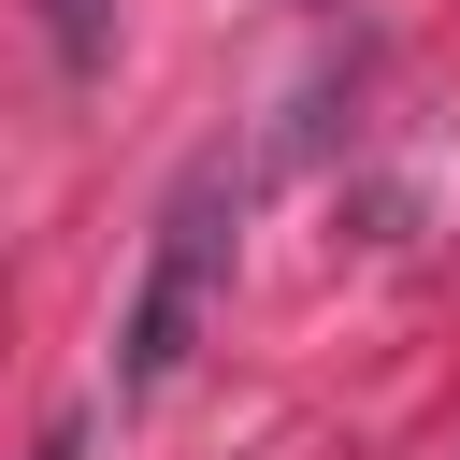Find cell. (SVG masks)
I'll list each match as a JSON object with an SVG mask.
<instances>
[{
    "instance_id": "cell-3",
    "label": "cell",
    "mask_w": 460,
    "mask_h": 460,
    "mask_svg": "<svg viewBox=\"0 0 460 460\" xmlns=\"http://www.w3.org/2000/svg\"><path fill=\"white\" fill-rule=\"evenodd\" d=\"M43 460H86V431H43Z\"/></svg>"
},
{
    "instance_id": "cell-2",
    "label": "cell",
    "mask_w": 460,
    "mask_h": 460,
    "mask_svg": "<svg viewBox=\"0 0 460 460\" xmlns=\"http://www.w3.org/2000/svg\"><path fill=\"white\" fill-rule=\"evenodd\" d=\"M43 43H58V72L86 86V72L115 58V0H43Z\"/></svg>"
},
{
    "instance_id": "cell-1",
    "label": "cell",
    "mask_w": 460,
    "mask_h": 460,
    "mask_svg": "<svg viewBox=\"0 0 460 460\" xmlns=\"http://www.w3.org/2000/svg\"><path fill=\"white\" fill-rule=\"evenodd\" d=\"M230 216H244V172L230 158H187L158 230H144V273H129V316H115V402H158L187 359H201V316L230 288Z\"/></svg>"
}]
</instances>
